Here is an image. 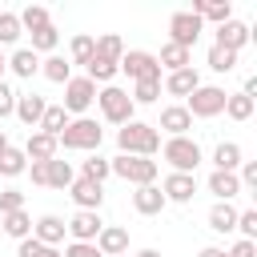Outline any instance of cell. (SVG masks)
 I'll return each instance as SVG.
<instances>
[{
    "label": "cell",
    "instance_id": "9f6ffc18",
    "mask_svg": "<svg viewBox=\"0 0 257 257\" xmlns=\"http://www.w3.org/2000/svg\"><path fill=\"white\" fill-rule=\"evenodd\" d=\"M44 257H60V249H44Z\"/></svg>",
    "mask_w": 257,
    "mask_h": 257
},
{
    "label": "cell",
    "instance_id": "4dcf8cb0",
    "mask_svg": "<svg viewBox=\"0 0 257 257\" xmlns=\"http://www.w3.org/2000/svg\"><path fill=\"white\" fill-rule=\"evenodd\" d=\"M16 16H20V28H24V32H40V28H48V24H52L44 4H28V8H24V12H16Z\"/></svg>",
    "mask_w": 257,
    "mask_h": 257
},
{
    "label": "cell",
    "instance_id": "5bb4252c",
    "mask_svg": "<svg viewBox=\"0 0 257 257\" xmlns=\"http://www.w3.org/2000/svg\"><path fill=\"white\" fill-rule=\"evenodd\" d=\"M213 44H217V48H229V52H241V48L249 44V24H241V20H225V24H217Z\"/></svg>",
    "mask_w": 257,
    "mask_h": 257
},
{
    "label": "cell",
    "instance_id": "83f0119b",
    "mask_svg": "<svg viewBox=\"0 0 257 257\" xmlns=\"http://www.w3.org/2000/svg\"><path fill=\"white\" fill-rule=\"evenodd\" d=\"M0 225H4V233H8L12 241H24V237H32V217H28L24 209H16V213H4V217H0Z\"/></svg>",
    "mask_w": 257,
    "mask_h": 257
},
{
    "label": "cell",
    "instance_id": "7c38bea8",
    "mask_svg": "<svg viewBox=\"0 0 257 257\" xmlns=\"http://www.w3.org/2000/svg\"><path fill=\"white\" fill-rule=\"evenodd\" d=\"M96 253L100 257H124L128 253V229H120V225H104L100 233H96Z\"/></svg>",
    "mask_w": 257,
    "mask_h": 257
},
{
    "label": "cell",
    "instance_id": "74e56055",
    "mask_svg": "<svg viewBox=\"0 0 257 257\" xmlns=\"http://www.w3.org/2000/svg\"><path fill=\"white\" fill-rule=\"evenodd\" d=\"M20 36H24L20 16H16V12H0V44H16Z\"/></svg>",
    "mask_w": 257,
    "mask_h": 257
},
{
    "label": "cell",
    "instance_id": "f5cc1de1",
    "mask_svg": "<svg viewBox=\"0 0 257 257\" xmlns=\"http://www.w3.org/2000/svg\"><path fill=\"white\" fill-rule=\"evenodd\" d=\"M133 257H161L157 249H141V253H133Z\"/></svg>",
    "mask_w": 257,
    "mask_h": 257
},
{
    "label": "cell",
    "instance_id": "ffe728a7",
    "mask_svg": "<svg viewBox=\"0 0 257 257\" xmlns=\"http://www.w3.org/2000/svg\"><path fill=\"white\" fill-rule=\"evenodd\" d=\"M189 12H193L201 24H205V20H213V24L233 20V4H229V0H225V4H221V0H193V8H189Z\"/></svg>",
    "mask_w": 257,
    "mask_h": 257
},
{
    "label": "cell",
    "instance_id": "30bf717a",
    "mask_svg": "<svg viewBox=\"0 0 257 257\" xmlns=\"http://www.w3.org/2000/svg\"><path fill=\"white\" fill-rule=\"evenodd\" d=\"M68 197L76 201V209H84V213H100V205H104V185L76 177V181L68 185Z\"/></svg>",
    "mask_w": 257,
    "mask_h": 257
},
{
    "label": "cell",
    "instance_id": "44dd1931",
    "mask_svg": "<svg viewBox=\"0 0 257 257\" xmlns=\"http://www.w3.org/2000/svg\"><path fill=\"white\" fill-rule=\"evenodd\" d=\"M56 149H60L56 137H48V133H40V128L28 133V141H24V157H28V161H52Z\"/></svg>",
    "mask_w": 257,
    "mask_h": 257
},
{
    "label": "cell",
    "instance_id": "f35d334b",
    "mask_svg": "<svg viewBox=\"0 0 257 257\" xmlns=\"http://www.w3.org/2000/svg\"><path fill=\"white\" fill-rule=\"evenodd\" d=\"M60 44V32H56V24H48V28H40V32H32V52L40 56V52H52Z\"/></svg>",
    "mask_w": 257,
    "mask_h": 257
},
{
    "label": "cell",
    "instance_id": "9c48e42d",
    "mask_svg": "<svg viewBox=\"0 0 257 257\" xmlns=\"http://www.w3.org/2000/svg\"><path fill=\"white\" fill-rule=\"evenodd\" d=\"M201 20L185 8V12H173L169 16V44H177V48H189L193 52V44H197V36H201Z\"/></svg>",
    "mask_w": 257,
    "mask_h": 257
},
{
    "label": "cell",
    "instance_id": "3957f363",
    "mask_svg": "<svg viewBox=\"0 0 257 257\" xmlns=\"http://www.w3.org/2000/svg\"><path fill=\"white\" fill-rule=\"evenodd\" d=\"M225 88L221 84H197L189 96H185V112L189 116H197V120H213V116H221L225 112Z\"/></svg>",
    "mask_w": 257,
    "mask_h": 257
},
{
    "label": "cell",
    "instance_id": "ba28073f",
    "mask_svg": "<svg viewBox=\"0 0 257 257\" xmlns=\"http://www.w3.org/2000/svg\"><path fill=\"white\" fill-rule=\"evenodd\" d=\"M92 100H96V84H92L88 76H72V80L64 84V100H60V108H64L68 116H84Z\"/></svg>",
    "mask_w": 257,
    "mask_h": 257
},
{
    "label": "cell",
    "instance_id": "8d00e7d4",
    "mask_svg": "<svg viewBox=\"0 0 257 257\" xmlns=\"http://www.w3.org/2000/svg\"><path fill=\"white\" fill-rule=\"evenodd\" d=\"M80 177H84V181H96V185H104V177H108V161H104L100 153H92V157L80 165Z\"/></svg>",
    "mask_w": 257,
    "mask_h": 257
},
{
    "label": "cell",
    "instance_id": "11a10c76",
    "mask_svg": "<svg viewBox=\"0 0 257 257\" xmlns=\"http://www.w3.org/2000/svg\"><path fill=\"white\" fill-rule=\"evenodd\" d=\"M4 149H8V133L0 128V153H4Z\"/></svg>",
    "mask_w": 257,
    "mask_h": 257
},
{
    "label": "cell",
    "instance_id": "ee69618b",
    "mask_svg": "<svg viewBox=\"0 0 257 257\" xmlns=\"http://www.w3.org/2000/svg\"><path fill=\"white\" fill-rule=\"evenodd\" d=\"M16 112V92H12V84L8 80H0V120L4 116H12Z\"/></svg>",
    "mask_w": 257,
    "mask_h": 257
},
{
    "label": "cell",
    "instance_id": "ac0fdd59",
    "mask_svg": "<svg viewBox=\"0 0 257 257\" xmlns=\"http://www.w3.org/2000/svg\"><path fill=\"white\" fill-rule=\"evenodd\" d=\"M157 128H165L169 137H189L193 116L185 112V104H165V108H161V124H157Z\"/></svg>",
    "mask_w": 257,
    "mask_h": 257
},
{
    "label": "cell",
    "instance_id": "8992f818",
    "mask_svg": "<svg viewBox=\"0 0 257 257\" xmlns=\"http://www.w3.org/2000/svg\"><path fill=\"white\" fill-rule=\"evenodd\" d=\"M161 157L169 161L173 173H197V165H201V145H197L193 137H169V141L161 145Z\"/></svg>",
    "mask_w": 257,
    "mask_h": 257
},
{
    "label": "cell",
    "instance_id": "f907efd6",
    "mask_svg": "<svg viewBox=\"0 0 257 257\" xmlns=\"http://www.w3.org/2000/svg\"><path fill=\"white\" fill-rule=\"evenodd\" d=\"M197 257H225V249H221V245H205Z\"/></svg>",
    "mask_w": 257,
    "mask_h": 257
},
{
    "label": "cell",
    "instance_id": "681fc988",
    "mask_svg": "<svg viewBox=\"0 0 257 257\" xmlns=\"http://www.w3.org/2000/svg\"><path fill=\"white\" fill-rule=\"evenodd\" d=\"M225 257H257V241H245V237H241V241H237Z\"/></svg>",
    "mask_w": 257,
    "mask_h": 257
},
{
    "label": "cell",
    "instance_id": "2e32d148",
    "mask_svg": "<svg viewBox=\"0 0 257 257\" xmlns=\"http://www.w3.org/2000/svg\"><path fill=\"white\" fill-rule=\"evenodd\" d=\"M197 84H201V76H197L193 64H189V68H177V72H165V80H161V88H165L169 96H189Z\"/></svg>",
    "mask_w": 257,
    "mask_h": 257
},
{
    "label": "cell",
    "instance_id": "d4e9b609",
    "mask_svg": "<svg viewBox=\"0 0 257 257\" xmlns=\"http://www.w3.org/2000/svg\"><path fill=\"white\" fill-rule=\"evenodd\" d=\"M209 193L217 197V201H233L237 193H241V181H237V173H209Z\"/></svg>",
    "mask_w": 257,
    "mask_h": 257
},
{
    "label": "cell",
    "instance_id": "e0dca14e",
    "mask_svg": "<svg viewBox=\"0 0 257 257\" xmlns=\"http://www.w3.org/2000/svg\"><path fill=\"white\" fill-rule=\"evenodd\" d=\"M44 108H48L44 96H36V92H16V112H12V116H20L28 128H36L40 116H44Z\"/></svg>",
    "mask_w": 257,
    "mask_h": 257
},
{
    "label": "cell",
    "instance_id": "603a6c76",
    "mask_svg": "<svg viewBox=\"0 0 257 257\" xmlns=\"http://www.w3.org/2000/svg\"><path fill=\"white\" fill-rule=\"evenodd\" d=\"M8 68H12L20 80H32V76L40 72V56H36L32 48H16V52L8 56Z\"/></svg>",
    "mask_w": 257,
    "mask_h": 257
},
{
    "label": "cell",
    "instance_id": "60d3db41",
    "mask_svg": "<svg viewBox=\"0 0 257 257\" xmlns=\"http://www.w3.org/2000/svg\"><path fill=\"white\" fill-rule=\"evenodd\" d=\"M128 96H133V104H153L161 96V80H137Z\"/></svg>",
    "mask_w": 257,
    "mask_h": 257
},
{
    "label": "cell",
    "instance_id": "1f68e13d",
    "mask_svg": "<svg viewBox=\"0 0 257 257\" xmlns=\"http://www.w3.org/2000/svg\"><path fill=\"white\" fill-rule=\"evenodd\" d=\"M225 116H229V120H249V116H253V96L229 92V96H225Z\"/></svg>",
    "mask_w": 257,
    "mask_h": 257
},
{
    "label": "cell",
    "instance_id": "816d5d0a",
    "mask_svg": "<svg viewBox=\"0 0 257 257\" xmlns=\"http://www.w3.org/2000/svg\"><path fill=\"white\" fill-rule=\"evenodd\" d=\"M241 92H245V96H253V92H257V76H245V88H241Z\"/></svg>",
    "mask_w": 257,
    "mask_h": 257
},
{
    "label": "cell",
    "instance_id": "4fadbf2b",
    "mask_svg": "<svg viewBox=\"0 0 257 257\" xmlns=\"http://www.w3.org/2000/svg\"><path fill=\"white\" fill-rule=\"evenodd\" d=\"M64 217H56V213H44V217H36L32 221V237L40 241V245H48V249H56L60 241H64Z\"/></svg>",
    "mask_w": 257,
    "mask_h": 257
},
{
    "label": "cell",
    "instance_id": "7402d4cb",
    "mask_svg": "<svg viewBox=\"0 0 257 257\" xmlns=\"http://www.w3.org/2000/svg\"><path fill=\"white\" fill-rule=\"evenodd\" d=\"M209 229L213 233H237V209H233V201H217L209 209Z\"/></svg>",
    "mask_w": 257,
    "mask_h": 257
},
{
    "label": "cell",
    "instance_id": "ab89813d",
    "mask_svg": "<svg viewBox=\"0 0 257 257\" xmlns=\"http://www.w3.org/2000/svg\"><path fill=\"white\" fill-rule=\"evenodd\" d=\"M209 68L213 72H233L237 68V52H229V48H209Z\"/></svg>",
    "mask_w": 257,
    "mask_h": 257
},
{
    "label": "cell",
    "instance_id": "c3c4849f",
    "mask_svg": "<svg viewBox=\"0 0 257 257\" xmlns=\"http://www.w3.org/2000/svg\"><path fill=\"white\" fill-rule=\"evenodd\" d=\"M237 181H241V185H249V189H257V161H241Z\"/></svg>",
    "mask_w": 257,
    "mask_h": 257
},
{
    "label": "cell",
    "instance_id": "4316f807",
    "mask_svg": "<svg viewBox=\"0 0 257 257\" xmlns=\"http://www.w3.org/2000/svg\"><path fill=\"white\" fill-rule=\"evenodd\" d=\"M157 64H161V72H177V68H189L193 64V52L189 48H177V44H165L161 56H157Z\"/></svg>",
    "mask_w": 257,
    "mask_h": 257
},
{
    "label": "cell",
    "instance_id": "9a60e30c",
    "mask_svg": "<svg viewBox=\"0 0 257 257\" xmlns=\"http://www.w3.org/2000/svg\"><path fill=\"white\" fill-rule=\"evenodd\" d=\"M64 229H68L72 241H96V233L104 229V221H100V213H84V209H76V217L64 221Z\"/></svg>",
    "mask_w": 257,
    "mask_h": 257
},
{
    "label": "cell",
    "instance_id": "6da1fadb",
    "mask_svg": "<svg viewBox=\"0 0 257 257\" xmlns=\"http://www.w3.org/2000/svg\"><path fill=\"white\" fill-rule=\"evenodd\" d=\"M116 145H120V153L124 157H157L161 153V133H157V124H145V120H128V124H120L116 128Z\"/></svg>",
    "mask_w": 257,
    "mask_h": 257
},
{
    "label": "cell",
    "instance_id": "7dc6e473",
    "mask_svg": "<svg viewBox=\"0 0 257 257\" xmlns=\"http://www.w3.org/2000/svg\"><path fill=\"white\" fill-rule=\"evenodd\" d=\"M24 173H32V185H44L48 189V161H28Z\"/></svg>",
    "mask_w": 257,
    "mask_h": 257
},
{
    "label": "cell",
    "instance_id": "bcb514c9",
    "mask_svg": "<svg viewBox=\"0 0 257 257\" xmlns=\"http://www.w3.org/2000/svg\"><path fill=\"white\" fill-rule=\"evenodd\" d=\"M60 257H100V253H96V245H92V241H72Z\"/></svg>",
    "mask_w": 257,
    "mask_h": 257
},
{
    "label": "cell",
    "instance_id": "f1b7e54d",
    "mask_svg": "<svg viewBox=\"0 0 257 257\" xmlns=\"http://www.w3.org/2000/svg\"><path fill=\"white\" fill-rule=\"evenodd\" d=\"M40 72H44L52 84H68V80H72V64H68L64 56H44V60H40Z\"/></svg>",
    "mask_w": 257,
    "mask_h": 257
},
{
    "label": "cell",
    "instance_id": "cb8c5ba5",
    "mask_svg": "<svg viewBox=\"0 0 257 257\" xmlns=\"http://www.w3.org/2000/svg\"><path fill=\"white\" fill-rule=\"evenodd\" d=\"M213 165H217V173H237L241 169V145L237 141H221L213 149Z\"/></svg>",
    "mask_w": 257,
    "mask_h": 257
},
{
    "label": "cell",
    "instance_id": "484cf974",
    "mask_svg": "<svg viewBox=\"0 0 257 257\" xmlns=\"http://www.w3.org/2000/svg\"><path fill=\"white\" fill-rule=\"evenodd\" d=\"M92 56H100V60H108V64H120V56H124V40H120L116 32H104V36H96Z\"/></svg>",
    "mask_w": 257,
    "mask_h": 257
},
{
    "label": "cell",
    "instance_id": "d590c367",
    "mask_svg": "<svg viewBox=\"0 0 257 257\" xmlns=\"http://www.w3.org/2000/svg\"><path fill=\"white\" fill-rule=\"evenodd\" d=\"M120 68L116 64H108V60H100V56H92L88 64H84V76L92 80V84H112V76H116Z\"/></svg>",
    "mask_w": 257,
    "mask_h": 257
},
{
    "label": "cell",
    "instance_id": "e575fe53",
    "mask_svg": "<svg viewBox=\"0 0 257 257\" xmlns=\"http://www.w3.org/2000/svg\"><path fill=\"white\" fill-rule=\"evenodd\" d=\"M92 44H96V36H88V32L72 36V44H68V64H88V60H92Z\"/></svg>",
    "mask_w": 257,
    "mask_h": 257
},
{
    "label": "cell",
    "instance_id": "52a82bcc",
    "mask_svg": "<svg viewBox=\"0 0 257 257\" xmlns=\"http://www.w3.org/2000/svg\"><path fill=\"white\" fill-rule=\"evenodd\" d=\"M120 72H128V80L137 84V80H161V64H157V56L153 52H145V48H128L124 56H120V64H116Z\"/></svg>",
    "mask_w": 257,
    "mask_h": 257
},
{
    "label": "cell",
    "instance_id": "8fae6325",
    "mask_svg": "<svg viewBox=\"0 0 257 257\" xmlns=\"http://www.w3.org/2000/svg\"><path fill=\"white\" fill-rule=\"evenodd\" d=\"M161 193H165V201L185 205V201L197 197V177H193V173H169V177L161 181Z\"/></svg>",
    "mask_w": 257,
    "mask_h": 257
},
{
    "label": "cell",
    "instance_id": "d6a6232c",
    "mask_svg": "<svg viewBox=\"0 0 257 257\" xmlns=\"http://www.w3.org/2000/svg\"><path fill=\"white\" fill-rule=\"evenodd\" d=\"M72 181H76L72 165H68V161H60V157H52V161H48V189H68Z\"/></svg>",
    "mask_w": 257,
    "mask_h": 257
},
{
    "label": "cell",
    "instance_id": "7a4b0ae2",
    "mask_svg": "<svg viewBox=\"0 0 257 257\" xmlns=\"http://www.w3.org/2000/svg\"><path fill=\"white\" fill-rule=\"evenodd\" d=\"M100 141H104V128H100L92 116H72V120L64 124V133L56 137V145H64V149H72V153H96Z\"/></svg>",
    "mask_w": 257,
    "mask_h": 257
},
{
    "label": "cell",
    "instance_id": "277c9868",
    "mask_svg": "<svg viewBox=\"0 0 257 257\" xmlns=\"http://www.w3.org/2000/svg\"><path fill=\"white\" fill-rule=\"evenodd\" d=\"M96 104H100V116H104L108 124H128L133 112H137L128 88H120V84H104V88H96Z\"/></svg>",
    "mask_w": 257,
    "mask_h": 257
},
{
    "label": "cell",
    "instance_id": "7bdbcfd3",
    "mask_svg": "<svg viewBox=\"0 0 257 257\" xmlns=\"http://www.w3.org/2000/svg\"><path fill=\"white\" fill-rule=\"evenodd\" d=\"M16 209H24V193L4 189V193H0V217H4V213H16Z\"/></svg>",
    "mask_w": 257,
    "mask_h": 257
},
{
    "label": "cell",
    "instance_id": "f546056e",
    "mask_svg": "<svg viewBox=\"0 0 257 257\" xmlns=\"http://www.w3.org/2000/svg\"><path fill=\"white\" fill-rule=\"evenodd\" d=\"M68 120H72V116H68V112H64V108H60V104H48V108H44V116H40V124H36V128H40V133H48V137H60V133H64V124H68Z\"/></svg>",
    "mask_w": 257,
    "mask_h": 257
},
{
    "label": "cell",
    "instance_id": "f6af8a7d",
    "mask_svg": "<svg viewBox=\"0 0 257 257\" xmlns=\"http://www.w3.org/2000/svg\"><path fill=\"white\" fill-rule=\"evenodd\" d=\"M44 249H48V245H40L36 237H24V241H16V257H44Z\"/></svg>",
    "mask_w": 257,
    "mask_h": 257
},
{
    "label": "cell",
    "instance_id": "d6986e66",
    "mask_svg": "<svg viewBox=\"0 0 257 257\" xmlns=\"http://www.w3.org/2000/svg\"><path fill=\"white\" fill-rule=\"evenodd\" d=\"M165 205H169V201H165L161 185H141V189L133 193V209H137L141 217H157V213H161Z\"/></svg>",
    "mask_w": 257,
    "mask_h": 257
},
{
    "label": "cell",
    "instance_id": "5b68a950",
    "mask_svg": "<svg viewBox=\"0 0 257 257\" xmlns=\"http://www.w3.org/2000/svg\"><path fill=\"white\" fill-rule=\"evenodd\" d=\"M157 161H149V157H124V153H116L112 161H108V173H116L120 181H128V185H157Z\"/></svg>",
    "mask_w": 257,
    "mask_h": 257
},
{
    "label": "cell",
    "instance_id": "b9f144b4",
    "mask_svg": "<svg viewBox=\"0 0 257 257\" xmlns=\"http://www.w3.org/2000/svg\"><path fill=\"white\" fill-rule=\"evenodd\" d=\"M237 233L245 241H257V209H241L237 213Z\"/></svg>",
    "mask_w": 257,
    "mask_h": 257
},
{
    "label": "cell",
    "instance_id": "db71d44e",
    "mask_svg": "<svg viewBox=\"0 0 257 257\" xmlns=\"http://www.w3.org/2000/svg\"><path fill=\"white\" fill-rule=\"evenodd\" d=\"M4 68H8V56H4V48H0V80H4Z\"/></svg>",
    "mask_w": 257,
    "mask_h": 257
},
{
    "label": "cell",
    "instance_id": "836d02e7",
    "mask_svg": "<svg viewBox=\"0 0 257 257\" xmlns=\"http://www.w3.org/2000/svg\"><path fill=\"white\" fill-rule=\"evenodd\" d=\"M24 169H28V157H24V149H12V145H8V149L0 153V177H20Z\"/></svg>",
    "mask_w": 257,
    "mask_h": 257
}]
</instances>
